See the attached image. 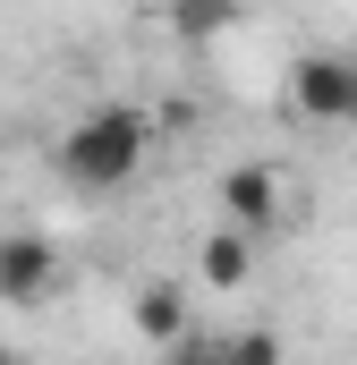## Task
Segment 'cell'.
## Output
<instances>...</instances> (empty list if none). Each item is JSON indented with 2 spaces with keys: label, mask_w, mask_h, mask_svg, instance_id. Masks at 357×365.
Segmentation results:
<instances>
[{
  "label": "cell",
  "mask_w": 357,
  "mask_h": 365,
  "mask_svg": "<svg viewBox=\"0 0 357 365\" xmlns=\"http://www.w3.org/2000/svg\"><path fill=\"white\" fill-rule=\"evenodd\" d=\"M289 110L323 128H357V51H306L289 68Z\"/></svg>",
  "instance_id": "2"
},
{
  "label": "cell",
  "mask_w": 357,
  "mask_h": 365,
  "mask_svg": "<svg viewBox=\"0 0 357 365\" xmlns=\"http://www.w3.org/2000/svg\"><path fill=\"white\" fill-rule=\"evenodd\" d=\"M196 272L213 280V289H247V272H256V238L213 230V238H204V255H196Z\"/></svg>",
  "instance_id": "6"
},
{
  "label": "cell",
  "mask_w": 357,
  "mask_h": 365,
  "mask_svg": "<svg viewBox=\"0 0 357 365\" xmlns=\"http://www.w3.org/2000/svg\"><path fill=\"white\" fill-rule=\"evenodd\" d=\"M213 357H221V365H281V331H272V323L221 331V340H213Z\"/></svg>",
  "instance_id": "7"
},
{
  "label": "cell",
  "mask_w": 357,
  "mask_h": 365,
  "mask_svg": "<svg viewBox=\"0 0 357 365\" xmlns=\"http://www.w3.org/2000/svg\"><path fill=\"white\" fill-rule=\"evenodd\" d=\"M272 212H281V170L272 162H230L221 170V230L256 238V230H272Z\"/></svg>",
  "instance_id": "4"
},
{
  "label": "cell",
  "mask_w": 357,
  "mask_h": 365,
  "mask_svg": "<svg viewBox=\"0 0 357 365\" xmlns=\"http://www.w3.org/2000/svg\"><path fill=\"white\" fill-rule=\"evenodd\" d=\"M51 289H60V247H51L43 230L0 238V297H9V306H43Z\"/></svg>",
  "instance_id": "3"
},
{
  "label": "cell",
  "mask_w": 357,
  "mask_h": 365,
  "mask_svg": "<svg viewBox=\"0 0 357 365\" xmlns=\"http://www.w3.org/2000/svg\"><path fill=\"white\" fill-rule=\"evenodd\" d=\"M145 153H154V110L94 102L86 119L60 136V179L77 187V195H119V187L145 170Z\"/></svg>",
  "instance_id": "1"
},
{
  "label": "cell",
  "mask_w": 357,
  "mask_h": 365,
  "mask_svg": "<svg viewBox=\"0 0 357 365\" xmlns=\"http://www.w3.org/2000/svg\"><path fill=\"white\" fill-rule=\"evenodd\" d=\"M162 365H221V357H213V340H204V331H187V340H178Z\"/></svg>",
  "instance_id": "9"
},
{
  "label": "cell",
  "mask_w": 357,
  "mask_h": 365,
  "mask_svg": "<svg viewBox=\"0 0 357 365\" xmlns=\"http://www.w3.org/2000/svg\"><path fill=\"white\" fill-rule=\"evenodd\" d=\"M196 323H187V289L178 280H145L136 289V340H154V349H178Z\"/></svg>",
  "instance_id": "5"
},
{
  "label": "cell",
  "mask_w": 357,
  "mask_h": 365,
  "mask_svg": "<svg viewBox=\"0 0 357 365\" xmlns=\"http://www.w3.org/2000/svg\"><path fill=\"white\" fill-rule=\"evenodd\" d=\"M221 26H238V9H178L171 34H221Z\"/></svg>",
  "instance_id": "8"
}]
</instances>
